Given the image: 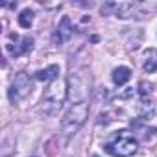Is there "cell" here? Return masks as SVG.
Here are the masks:
<instances>
[{"mask_svg": "<svg viewBox=\"0 0 157 157\" xmlns=\"http://www.w3.org/2000/svg\"><path fill=\"white\" fill-rule=\"evenodd\" d=\"M67 98V82L57 78L56 82H52L44 93H43V100H41V111L48 117H54L59 113V109L63 107V102Z\"/></svg>", "mask_w": 157, "mask_h": 157, "instance_id": "cell-1", "label": "cell"}, {"mask_svg": "<svg viewBox=\"0 0 157 157\" xmlns=\"http://www.w3.org/2000/svg\"><path fill=\"white\" fill-rule=\"evenodd\" d=\"M137 139L128 131V129H122V131H117V135L104 144L105 151L113 157H129L137 151Z\"/></svg>", "mask_w": 157, "mask_h": 157, "instance_id": "cell-2", "label": "cell"}, {"mask_svg": "<svg viewBox=\"0 0 157 157\" xmlns=\"http://www.w3.org/2000/svg\"><path fill=\"white\" fill-rule=\"evenodd\" d=\"M89 117V104L87 102H80V104H72V107L67 111L63 122H61V129L65 135H72L80 129L85 120Z\"/></svg>", "mask_w": 157, "mask_h": 157, "instance_id": "cell-3", "label": "cell"}, {"mask_svg": "<svg viewBox=\"0 0 157 157\" xmlns=\"http://www.w3.org/2000/svg\"><path fill=\"white\" fill-rule=\"evenodd\" d=\"M68 82H70V100L72 104H80V102H85L87 96H89V80L82 74V72H78V74H70L68 78Z\"/></svg>", "mask_w": 157, "mask_h": 157, "instance_id": "cell-4", "label": "cell"}, {"mask_svg": "<svg viewBox=\"0 0 157 157\" xmlns=\"http://www.w3.org/2000/svg\"><path fill=\"white\" fill-rule=\"evenodd\" d=\"M32 91V83H30V78L24 74V72H19L15 76V80H13V85L10 89V98L11 102L15 104L19 98H26Z\"/></svg>", "mask_w": 157, "mask_h": 157, "instance_id": "cell-5", "label": "cell"}, {"mask_svg": "<svg viewBox=\"0 0 157 157\" xmlns=\"http://www.w3.org/2000/svg\"><path fill=\"white\" fill-rule=\"evenodd\" d=\"M70 35H72V26H70V19H68V17L65 15V17L61 19V22H59L57 30H56V35H54V39H56V43H57V44H61V43L68 41V39H70Z\"/></svg>", "mask_w": 157, "mask_h": 157, "instance_id": "cell-6", "label": "cell"}, {"mask_svg": "<svg viewBox=\"0 0 157 157\" xmlns=\"http://www.w3.org/2000/svg\"><path fill=\"white\" fill-rule=\"evenodd\" d=\"M57 78H59V67L57 65H50L48 68L35 72V80H39V82H56Z\"/></svg>", "mask_w": 157, "mask_h": 157, "instance_id": "cell-7", "label": "cell"}, {"mask_svg": "<svg viewBox=\"0 0 157 157\" xmlns=\"http://www.w3.org/2000/svg\"><path fill=\"white\" fill-rule=\"evenodd\" d=\"M142 67H144V70L148 74H151V72L157 70V50L155 48H148L144 52V63H142Z\"/></svg>", "mask_w": 157, "mask_h": 157, "instance_id": "cell-8", "label": "cell"}, {"mask_svg": "<svg viewBox=\"0 0 157 157\" xmlns=\"http://www.w3.org/2000/svg\"><path fill=\"white\" fill-rule=\"evenodd\" d=\"M32 46H33V39H32V37H22V39H21V43H19V44H15V48H13V50H10V52H11V56H13V57H19V56H22V54L30 52V50H32Z\"/></svg>", "mask_w": 157, "mask_h": 157, "instance_id": "cell-9", "label": "cell"}, {"mask_svg": "<svg viewBox=\"0 0 157 157\" xmlns=\"http://www.w3.org/2000/svg\"><path fill=\"white\" fill-rule=\"evenodd\" d=\"M129 78H131V70L128 67H117L113 70V82H115V85H124Z\"/></svg>", "mask_w": 157, "mask_h": 157, "instance_id": "cell-10", "label": "cell"}, {"mask_svg": "<svg viewBox=\"0 0 157 157\" xmlns=\"http://www.w3.org/2000/svg\"><path fill=\"white\" fill-rule=\"evenodd\" d=\"M133 10H135V4H133V2H122V4H118L117 17H120V19H128V17L133 15Z\"/></svg>", "mask_w": 157, "mask_h": 157, "instance_id": "cell-11", "label": "cell"}, {"mask_svg": "<svg viewBox=\"0 0 157 157\" xmlns=\"http://www.w3.org/2000/svg\"><path fill=\"white\" fill-rule=\"evenodd\" d=\"M32 22H33V11H32V10H24V11L19 15V24H21L22 28H30Z\"/></svg>", "mask_w": 157, "mask_h": 157, "instance_id": "cell-12", "label": "cell"}, {"mask_svg": "<svg viewBox=\"0 0 157 157\" xmlns=\"http://www.w3.org/2000/svg\"><path fill=\"white\" fill-rule=\"evenodd\" d=\"M139 113H140V117L142 118H151L153 117V104L151 102H142L140 105H139Z\"/></svg>", "mask_w": 157, "mask_h": 157, "instance_id": "cell-13", "label": "cell"}, {"mask_svg": "<svg viewBox=\"0 0 157 157\" xmlns=\"http://www.w3.org/2000/svg\"><path fill=\"white\" fill-rule=\"evenodd\" d=\"M100 11H102V15H109L111 11H115V15H117L118 4H117V2H107V4H104V6L100 8Z\"/></svg>", "mask_w": 157, "mask_h": 157, "instance_id": "cell-14", "label": "cell"}, {"mask_svg": "<svg viewBox=\"0 0 157 157\" xmlns=\"http://www.w3.org/2000/svg\"><path fill=\"white\" fill-rule=\"evenodd\" d=\"M150 91H151V85H150V83H146V82H142V83L139 85V93H140L142 96H146V94H150Z\"/></svg>", "mask_w": 157, "mask_h": 157, "instance_id": "cell-15", "label": "cell"}]
</instances>
